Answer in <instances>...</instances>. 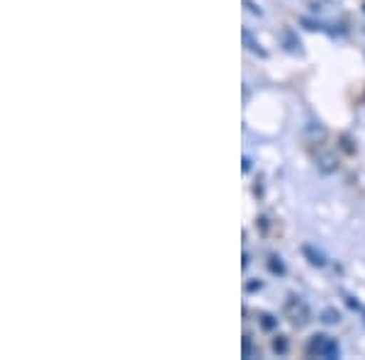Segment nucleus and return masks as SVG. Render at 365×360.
Here are the masks:
<instances>
[{
	"mask_svg": "<svg viewBox=\"0 0 365 360\" xmlns=\"http://www.w3.org/2000/svg\"><path fill=\"white\" fill-rule=\"evenodd\" d=\"M307 356L317 358H339V344L331 336H314L307 346Z\"/></svg>",
	"mask_w": 365,
	"mask_h": 360,
	"instance_id": "1",
	"label": "nucleus"
},
{
	"mask_svg": "<svg viewBox=\"0 0 365 360\" xmlns=\"http://www.w3.org/2000/svg\"><path fill=\"white\" fill-rule=\"evenodd\" d=\"M324 322H327V324L339 322V312H324Z\"/></svg>",
	"mask_w": 365,
	"mask_h": 360,
	"instance_id": "2",
	"label": "nucleus"
},
{
	"mask_svg": "<svg viewBox=\"0 0 365 360\" xmlns=\"http://www.w3.org/2000/svg\"><path fill=\"white\" fill-rule=\"evenodd\" d=\"M304 253H309V256H312V263H314V265H324V258L319 256V253H317V256H314V253H312L309 246H307V249H304Z\"/></svg>",
	"mask_w": 365,
	"mask_h": 360,
	"instance_id": "3",
	"label": "nucleus"
},
{
	"mask_svg": "<svg viewBox=\"0 0 365 360\" xmlns=\"http://www.w3.org/2000/svg\"><path fill=\"white\" fill-rule=\"evenodd\" d=\"M275 351H285V341H275Z\"/></svg>",
	"mask_w": 365,
	"mask_h": 360,
	"instance_id": "4",
	"label": "nucleus"
}]
</instances>
